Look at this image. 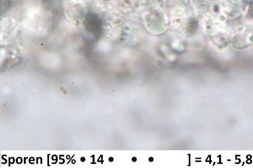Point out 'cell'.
Segmentation results:
<instances>
[{"label":"cell","instance_id":"obj_1","mask_svg":"<svg viewBox=\"0 0 253 168\" xmlns=\"http://www.w3.org/2000/svg\"><path fill=\"white\" fill-rule=\"evenodd\" d=\"M232 47L236 49L243 50L253 45V28L239 32L229 39Z\"/></svg>","mask_w":253,"mask_h":168},{"label":"cell","instance_id":"obj_4","mask_svg":"<svg viewBox=\"0 0 253 168\" xmlns=\"http://www.w3.org/2000/svg\"><path fill=\"white\" fill-rule=\"evenodd\" d=\"M249 14L253 19V0H250L249 5Z\"/></svg>","mask_w":253,"mask_h":168},{"label":"cell","instance_id":"obj_2","mask_svg":"<svg viewBox=\"0 0 253 168\" xmlns=\"http://www.w3.org/2000/svg\"><path fill=\"white\" fill-rule=\"evenodd\" d=\"M66 14L72 22L80 23L86 17L85 9L81 4H73L67 8Z\"/></svg>","mask_w":253,"mask_h":168},{"label":"cell","instance_id":"obj_5","mask_svg":"<svg viewBox=\"0 0 253 168\" xmlns=\"http://www.w3.org/2000/svg\"><path fill=\"white\" fill-rule=\"evenodd\" d=\"M104 1H110V0H104Z\"/></svg>","mask_w":253,"mask_h":168},{"label":"cell","instance_id":"obj_3","mask_svg":"<svg viewBox=\"0 0 253 168\" xmlns=\"http://www.w3.org/2000/svg\"><path fill=\"white\" fill-rule=\"evenodd\" d=\"M85 20L86 29L89 32L95 34L96 31L99 30L100 28L99 20L95 15H88L86 17Z\"/></svg>","mask_w":253,"mask_h":168}]
</instances>
